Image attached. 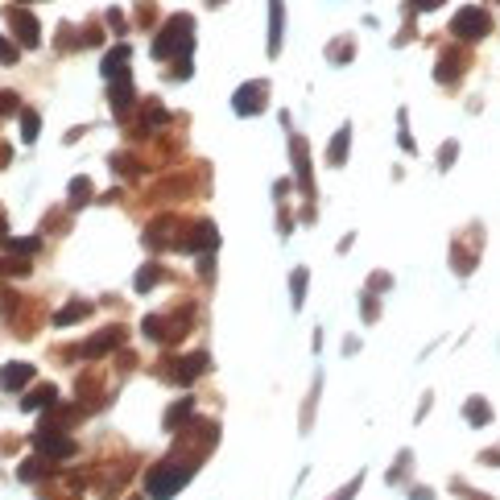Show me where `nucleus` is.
<instances>
[{
    "label": "nucleus",
    "mask_w": 500,
    "mask_h": 500,
    "mask_svg": "<svg viewBox=\"0 0 500 500\" xmlns=\"http://www.w3.org/2000/svg\"><path fill=\"white\" fill-rule=\"evenodd\" d=\"M87 199H91V182H87V178H74L71 182V203L74 207H83Z\"/></svg>",
    "instance_id": "29"
},
{
    "label": "nucleus",
    "mask_w": 500,
    "mask_h": 500,
    "mask_svg": "<svg viewBox=\"0 0 500 500\" xmlns=\"http://www.w3.org/2000/svg\"><path fill=\"white\" fill-rule=\"evenodd\" d=\"M166 120H170V112L157 104V99H149V104H145V124H149V128H157V124H166Z\"/></svg>",
    "instance_id": "28"
},
{
    "label": "nucleus",
    "mask_w": 500,
    "mask_h": 500,
    "mask_svg": "<svg viewBox=\"0 0 500 500\" xmlns=\"http://www.w3.org/2000/svg\"><path fill=\"white\" fill-rule=\"evenodd\" d=\"M455 492H459V500H488V496H476V492H467V488H463V484H459V488H455Z\"/></svg>",
    "instance_id": "37"
},
{
    "label": "nucleus",
    "mask_w": 500,
    "mask_h": 500,
    "mask_svg": "<svg viewBox=\"0 0 500 500\" xmlns=\"http://www.w3.org/2000/svg\"><path fill=\"white\" fill-rule=\"evenodd\" d=\"M120 339H124V327H108V331H99V335H91L83 348H79V356H91V360H99V356H108L112 348H120Z\"/></svg>",
    "instance_id": "7"
},
{
    "label": "nucleus",
    "mask_w": 500,
    "mask_h": 500,
    "mask_svg": "<svg viewBox=\"0 0 500 500\" xmlns=\"http://www.w3.org/2000/svg\"><path fill=\"white\" fill-rule=\"evenodd\" d=\"M294 170H298V187L310 194V157H306V141L294 137Z\"/></svg>",
    "instance_id": "16"
},
{
    "label": "nucleus",
    "mask_w": 500,
    "mask_h": 500,
    "mask_svg": "<svg viewBox=\"0 0 500 500\" xmlns=\"http://www.w3.org/2000/svg\"><path fill=\"white\" fill-rule=\"evenodd\" d=\"M38 248H42V240H38V236H17V240H9V252H13V257H33Z\"/></svg>",
    "instance_id": "24"
},
{
    "label": "nucleus",
    "mask_w": 500,
    "mask_h": 500,
    "mask_svg": "<svg viewBox=\"0 0 500 500\" xmlns=\"http://www.w3.org/2000/svg\"><path fill=\"white\" fill-rule=\"evenodd\" d=\"M191 409H194V401H191V397H182V401H178V405H170V409H166V418H162V426H166V430H178V426H182V422H187V413H191Z\"/></svg>",
    "instance_id": "21"
},
{
    "label": "nucleus",
    "mask_w": 500,
    "mask_h": 500,
    "mask_svg": "<svg viewBox=\"0 0 500 500\" xmlns=\"http://www.w3.org/2000/svg\"><path fill=\"white\" fill-rule=\"evenodd\" d=\"M46 476V463H42V459H25L21 467H17V479H21V484H33V479H42Z\"/></svg>",
    "instance_id": "25"
},
{
    "label": "nucleus",
    "mask_w": 500,
    "mask_h": 500,
    "mask_svg": "<svg viewBox=\"0 0 500 500\" xmlns=\"http://www.w3.org/2000/svg\"><path fill=\"white\" fill-rule=\"evenodd\" d=\"M459 71H463V54H459V50H447V58H443V62H438V83H455V79H459Z\"/></svg>",
    "instance_id": "18"
},
{
    "label": "nucleus",
    "mask_w": 500,
    "mask_h": 500,
    "mask_svg": "<svg viewBox=\"0 0 500 500\" xmlns=\"http://www.w3.org/2000/svg\"><path fill=\"white\" fill-rule=\"evenodd\" d=\"M54 401H58V389H54V384H38L33 393H25L21 397V409L25 413H33V409H50Z\"/></svg>",
    "instance_id": "12"
},
{
    "label": "nucleus",
    "mask_w": 500,
    "mask_h": 500,
    "mask_svg": "<svg viewBox=\"0 0 500 500\" xmlns=\"http://www.w3.org/2000/svg\"><path fill=\"white\" fill-rule=\"evenodd\" d=\"M488 29H492V17H488V9H459L451 21V33L455 38H463V42H479V38H488Z\"/></svg>",
    "instance_id": "3"
},
{
    "label": "nucleus",
    "mask_w": 500,
    "mask_h": 500,
    "mask_svg": "<svg viewBox=\"0 0 500 500\" xmlns=\"http://www.w3.org/2000/svg\"><path fill=\"white\" fill-rule=\"evenodd\" d=\"M455 153H459V145H455V141H447V145H443V153H438V166L447 170V166L455 162Z\"/></svg>",
    "instance_id": "32"
},
{
    "label": "nucleus",
    "mask_w": 500,
    "mask_h": 500,
    "mask_svg": "<svg viewBox=\"0 0 500 500\" xmlns=\"http://www.w3.org/2000/svg\"><path fill=\"white\" fill-rule=\"evenodd\" d=\"M265 104H269V83H244L232 96V112L236 116H257V112H265Z\"/></svg>",
    "instance_id": "4"
},
{
    "label": "nucleus",
    "mask_w": 500,
    "mask_h": 500,
    "mask_svg": "<svg viewBox=\"0 0 500 500\" xmlns=\"http://www.w3.org/2000/svg\"><path fill=\"white\" fill-rule=\"evenodd\" d=\"M360 484H364V476H356L352 479V484H343V488H339V492H335V496H327V500H352L360 492Z\"/></svg>",
    "instance_id": "30"
},
{
    "label": "nucleus",
    "mask_w": 500,
    "mask_h": 500,
    "mask_svg": "<svg viewBox=\"0 0 500 500\" xmlns=\"http://www.w3.org/2000/svg\"><path fill=\"white\" fill-rule=\"evenodd\" d=\"M194 50V21L187 13H178V17H170L166 29L153 38V58H191Z\"/></svg>",
    "instance_id": "1"
},
{
    "label": "nucleus",
    "mask_w": 500,
    "mask_h": 500,
    "mask_svg": "<svg viewBox=\"0 0 500 500\" xmlns=\"http://www.w3.org/2000/svg\"><path fill=\"white\" fill-rule=\"evenodd\" d=\"M219 248V232H215L211 219H199V228H194V252H215Z\"/></svg>",
    "instance_id": "15"
},
{
    "label": "nucleus",
    "mask_w": 500,
    "mask_h": 500,
    "mask_svg": "<svg viewBox=\"0 0 500 500\" xmlns=\"http://www.w3.org/2000/svg\"><path fill=\"white\" fill-rule=\"evenodd\" d=\"M108 99H112V112H116V116H128V108H133V99H137V91H133V74H120V79H112Z\"/></svg>",
    "instance_id": "8"
},
{
    "label": "nucleus",
    "mask_w": 500,
    "mask_h": 500,
    "mask_svg": "<svg viewBox=\"0 0 500 500\" xmlns=\"http://www.w3.org/2000/svg\"><path fill=\"white\" fill-rule=\"evenodd\" d=\"M0 232H4V207H0Z\"/></svg>",
    "instance_id": "39"
},
{
    "label": "nucleus",
    "mask_w": 500,
    "mask_h": 500,
    "mask_svg": "<svg viewBox=\"0 0 500 500\" xmlns=\"http://www.w3.org/2000/svg\"><path fill=\"white\" fill-rule=\"evenodd\" d=\"M0 62H4V67H13V62H17V46H13L9 38H0Z\"/></svg>",
    "instance_id": "31"
},
{
    "label": "nucleus",
    "mask_w": 500,
    "mask_h": 500,
    "mask_svg": "<svg viewBox=\"0 0 500 500\" xmlns=\"http://www.w3.org/2000/svg\"><path fill=\"white\" fill-rule=\"evenodd\" d=\"M112 170H116V174H137V162H128V157H112Z\"/></svg>",
    "instance_id": "33"
},
{
    "label": "nucleus",
    "mask_w": 500,
    "mask_h": 500,
    "mask_svg": "<svg viewBox=\"0 0 500 500\" xmlns=\"http://www.w3.org/2000/svg\"><path fill=\"white\" fill-rule=\"evenodd\" d=\"M372 289H377V294H381V289H389V277H384V273H377V277H372Z\"/></svg>",
    "instance_id": "36"
},
{
    "label": "nucleus",
    "mask_w": 500,
    "mask_h": 500,
    "mask_svg": "<svg viewBox=\"0 0 500 500\" xmlns=\"http://www.w3.org/2000/svg\"><path fill=\"white\" fill-rule=\"evenodd\" d=\"M418 13H430V9H443V0H413Z\"/></svg>",
    "instance_id": "34"
},
{
    "label": "nucleus",
    "mask_w": 500,
    "mask_h": 500,
    "mask_svg": "<svg viewBox=\"0 0 500 500\" xmlns=\"http://www.w3.org/2000/svg\"><path fill=\"white\" fill-rule=\"evenodd\" d=\"M409 500H434V496H430L426 488H418V492H413V496H409Z\"/></svg>",
    "instance_id": "38"
},
{
    "label": "nucleus",
    "mask_w": 500,
    "mask_h": 500,
    "mask_svg": "<svg viewBox=\"0 0 500 500\" xmlns=\"http://www.w3.org/2000/svg\"><path fill=\"white\" fill-rule=\"evenodd\" d=\"M282 25H286V9L282 0H269V54L282 50Z\"/></svg>",
    "instance_id": "13"
},
{
    "label": "nucleus",
    "mask_w": 500,
    "mask_h": 500,
    "mask_svg": "<svg viewBox=\"0 0 500 500\" xmlns=\"http://www.w3.org/2000/svg\"><path fill=\"white\" fill-rule=\"evenodd\" d=\"M162 277H166V273H162V269H157V265H145L141 273H137V289H141V294H149V289L157 286V282H162Z\"/></svg>",
    "instance_id": "26"
},
{
    "label": "nucleus",
    "mask_w": 500,
    "mask_h": 500,
    "mask_svg": "<svg viewBox=\"0 0 500 500\" xmlns=\"http://www.w3.org/2000/svg\"><path fill=\"white\" fill-rule=\"evenodd\" d=\"M25 384H33V364H4L0 368V389L4 393H17V389H25Z\"/></svg>",
    "instance_id": "9"
},
{
    "label": "nucleus",
    "mask_w": 500,
    "mask_h": 500,
    "mask_svg": "<svg viewBox=\"0 0 500 500\" xmlns=\"http://www.w3.org/2000/svg\"><path fill=\"white\" fill-rule=\"evenodd\" d=\"M348 141H352V128L343 124V128L335 133V141L327 145V162H331V166H343V162H348Z\"/></svg>",
    "instance_id": "17"
},
{
    "label": "nucleus",
    "mask_w": 500,
    "mask_h": 500,
    "mask_svg": "<svg viewBox=\"0 0 500 500\" xmlns=\"http://www.w3.org/2000/svg\"><path fill=\"white\" fill-rule=\"evenodd\" d=\"M87 314H91V302H71V306H62L54 314V327H71V323L87 318Z\"/></svg>",
    "instance_id": "19"
},
{
    "label": "nucleus",
    "mask_w": 500,
    "mask_h": 500,
    "mask_svg": "<svg viewBox=\"0 0 500 500\" xmlns=\"http://www.w3.org/2000/svg\"><path fill=\"white\" fill-rule=\"evenodd\" d=\"M128 58H133V50L116 46L104 62H99V74H104V79H120V74H128Z\"/></svg>",
    "instance_id": "10"
},
{
    "label": "nucleus",
    "mask_w": 500,
    "mask_h": 500,
    "mask_svg": "<svg viewBox=\"0 0 500 500\" xmlns=\"http://www.w3.org/2000/svg\"><path fill=\"white\" fill-rule=\"evenodd\" d=\"M33 443H38V451L46 455V459H71L74 455V443L67 438V434H58L54 426H42Z\"/></svg>",
    "instance_id": "6"
},
{
    "label": "nucleus",
    "mask_w": 500,
    "mask_h": 500,
    "mask_svg": "<svg viewBox=\"0 0 500 500\" xmlns=\"http://www.w3.org/2000/svg\"><path fill=\"white\" fill-rule=\"evenodd\" d=\"M145 335L157 339V343H170V318L166 314H149V318H145Z\"/></svg>",
    "instance_id": "22"
},
{
    "label": "nucleus",
    "mask_w": 500,
    "mask_h": 500,
    "mask_svg": "<svg viewBox=\"0 0 500 500\" xmlns=\"http://www.w3.org/2000/svg\"><path fill=\"white\" fill-rule=\"evenodd\" d=\"M108 25H112L116 33H124V17H120V9H112V13H108Z\"/></svg>",
    "instance_id": "35"
},
{
    "label": "nucleus",
    "mask_w": 500,
    "mask_h": 500,
    "mask_svg": "<svg viewBox=\"0 0 500 500\" xmlns=\"http://www.w3.org/2000/svg\"><path fill=\"white\" fill-rule=\"evenodd\" d=\"M463 418H467L472 426H488V418H492V409H488V401H484V397H472V401L463 405Z\"/></svg>",
    "instance_id": "20"
},
{
    "label": "nucleus",
    "mask_w": 500,
    "mask_h": 500,
    "mask_svg": "<svg viewBox=\"0 0 500 500\" xmlns=\"http://www.w3.org/2000/svg\"><path fill=\"white\" fill-rule=\"evenodd\" d=\"M306 282H310V273L306 269H294V277H289V298H294V306L302 310V302H306Z\"/></svg>",
    "instance_id": "23"
},
{
    "label": "nucleus",
    "mask_w": 500,
    "mask_h": 500,
    "mask_svg": "<svg viewBox=\"0 0 500 500\" xmlns=\"http://www.w3.org/2000/svg\"><path fill=\"white\" fill-rule=\"evenodd\" d=\"M203 368H207V356H203V352H194V356H187L182 364H174V368H170V377H174L178 384H191Z\"/></svg>",
    "instance_id": "11"
},
{
    "label": "nucleus",
    "mask_w": 500,
    "mask_h": 500,
    "mask_svg": "<svg viewBox=\"0 0 500 500\" xmlns=\"http://www.w3.org/2000/svg\"><path fill=\"white\" fill-rule=\"evenodd\" d=\"M9 29H13L17 46H25V50H33L42 42V29L33 21V13H25V9H9Z\"/></svg>",
    "instance_id": "5"
},
{
    "label": "nucleus",
    "mask_w": 500,
    "mask_h": 500,
    "mask_svg": "<svg viewBox=\"0 0 500 500\" xmlns=\"http://www.w3.org/2000/svg\"><path fill=\"white\" fill-rule=\"evenodd\" d=\"M191 479V467H178V463H157L153 472H149V479H145V492H149V500H170L182 492V484Z\"/></svg>",
    "instance_id": "2"
},
{
    "label": "nucleus",
    "mask_w": 500,
    "mask_h": 500,
    "mask_svg": "<svg viewBox=\"0 0 500 500\" xmlns=\"http://www.w3.org/2000/svg\"><path fill=\"white\" fill-rule=\"evenodd\" d=\"M38 133H42V116L38 112H21V137L25 141H38Z\"/></svg>",
    "instance_id": "27"
},
{
    "label": "nucleus",
    "mask_w": 500,
    "mask_h": 500,
    "mask_svg": "<svg viewBox=\"0 0 500 500\" xmlns=\"http://www.w3.org/2000/svg\"><path fill=\"white\" fill-rule=\"evenodd\" d=\"M178 240V228H174V219H157L149 232H145V244L149 248H162V244H174Z\"/></svg>",
    "instance_id": "14"
}]
</instances>
